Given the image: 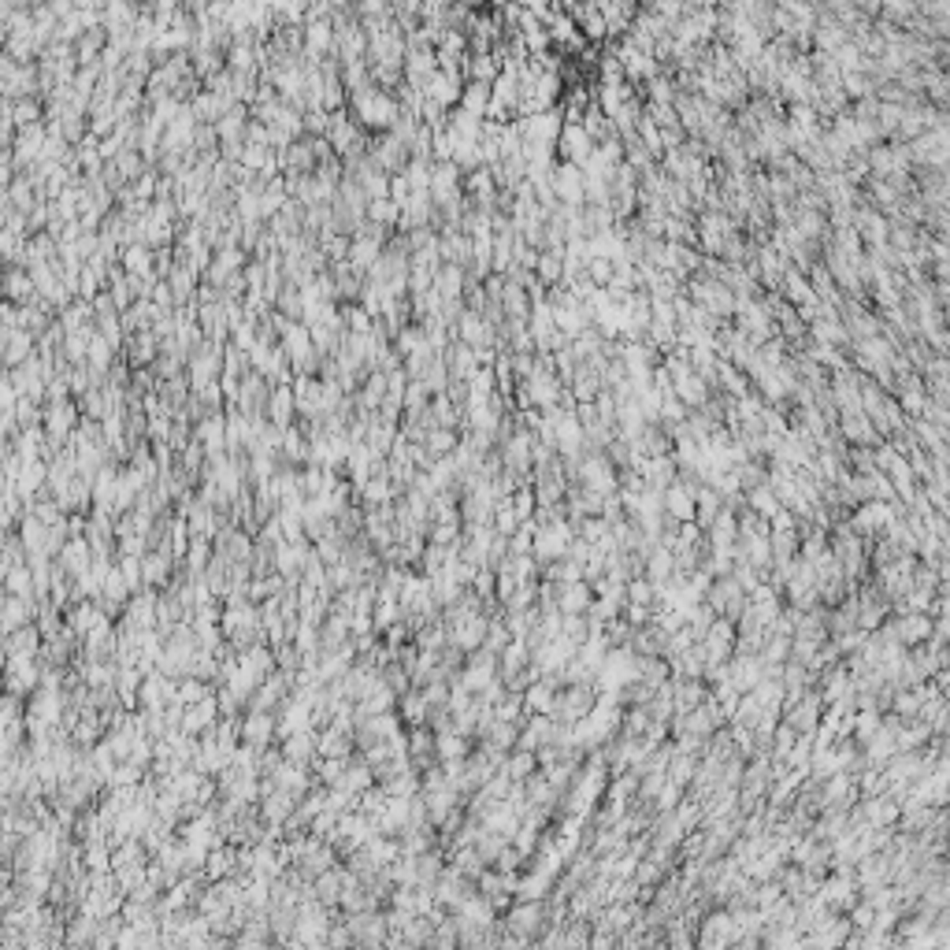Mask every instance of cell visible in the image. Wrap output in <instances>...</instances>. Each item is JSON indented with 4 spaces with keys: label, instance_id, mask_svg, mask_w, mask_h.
<instances>
[{
    "label": "cell",
    "instance_id": "obj_1",
    "mask_svg": "<svg viewBox=\"0 0 950 950\" xmlns=\"http://www.w3.org/2000/svg\"><path fill=\"white\" fill-rule=\"evenodd\" d=\"M579 472H583L587 490H594V494H613V490H616V468H613V464H609L602 453L587 457Z\"/></svg>",
    "mask_w": 950,
    "mask_h": 950
},
{
    "label": "cell",
    "instance_id": "obj_8",
    "mask_svg": "<svg viewBox=\"0 0 950 950\" xmlns=\"http://www.w3.org/2000/svg\"><path fill=\"white\" fill-rule=\"evenodd\" d=\"M653 591L657 587L650 583V579H635V583L628 587V598H631V602H638V606H646V602H653V598H657Z\"/></svg>",
    "mask_w": 950,
    "mask_h": 950
},
{
    "label": "cell",
    "instance_id": "obj_6",
    "mask_svg": "<svg viewBox=\"0 0 950 950\" xmlns=\"http://www.w3.org/2000/svg\"><path fill=\"white\" fill-rule=\"evenodd\" d=\"M535 765H538V758H535L531 750H516L513 758L506 761V776L509 780H528L531 772H535Z\"/></svg>",
    "mask_w": 950,
    "mask_h": 950
},
{
    "label": "cell",
    "instance_id": "obj_4",
    "mask_svg": "<svg viewBox=\"0 0 950 950\" xmlns=\"http://www.w3.org/2000/svg\"><path fill=\"white\" fill-rule=\"evenodd\" d=\"M560 613H587L591 609V591L583 579H572V583L560 587Z\"/></svg>",
    "mask_w": 950,
    "mask_h": 950
},
{
    "label": "cell",
    "instance_id": "obj_5",
    "mask_svg": "<svg viewBox=\"0 0 950 950\" xmlns=\"http://www.w3.org/2000/svg\"><path fill=\"white\" fill-rule=\"evenodd\" d=\"M694 294H698V301H702L706 308H716V313H724V308H731V301H728V290H724L721 282H698V286H694Z\"/></svg>",
    "mask_w": 950,
    "mask_h": 950
},
{
    "label": "cell",
    "instance_id": "obj_9",
    "mask_svg": "<svg viewBox=\"0 0 950 950\" xmlns=\"http://www.w3.org/2000/svg\"><path fill=\"white\" fill-rule=\"evenodd\" d=\"M438 753H445V758H457V753H464V743L457 739V735H442V739H438Z\"/></svg>",
    "mask_w": 950,
    "mask_h": 950
},
{
    "label": "cell",
    "instance_id": "obj_3",
    "mask_svg": "<svg viewBox=\"0 0 950 950\" xmlns=\"http://www.w3.org/2000/svg\"><path fill=\"white\" fill-rule=\"evenodd\" d=\"M538 924H542V906H535L531 899H523V906H516L513 914H509V921H506V928L520 932L523 939L535 936V932H538Z\"/></svg>",
    "mask_w": 950,
    "mask_h": 950
},
{
    "label": "cell",
    "instance_id": "obj_2",
    "mask_svg": "<svg viewBox=\"0 0 950 950\" xmlns=\"http://www.w3.org/2000/svg\"><path fill=\"white\" fill-rule=\"evenodd\" d=\"M661 509L672 520H694V487H684V483H668L661 490Z\"/></svg>",
    "mask_w": 950,
    "mask_h": 950
},
{
    "label": "cell",
    "instance_id": "obj_7",
    "mask_svg": "<svg viewBox=\"0 0 950 950\" xmlns=\"http://www.w3.org/2000/svg\"><path fill=\"white\" fill-rule=\"evenodd\" d=\"M557 189H560V197L579 201V193H583V182H579L575 164H568V167H560V171H557Z\"/></svg>",
    "mask_w": 950,
    "mask_h": 950
}]
</instances>
